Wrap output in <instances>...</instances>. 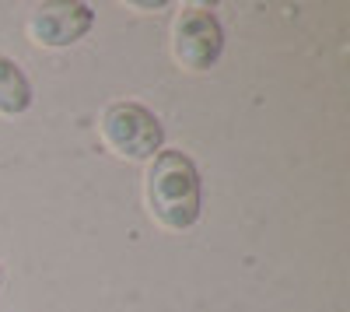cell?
Returning a JSON list of instances; mask_svg holds the SVG:
<instances>
[{
  "label": "cell",
  "mask_w": 350,
  "mask_h": 312,
  "mask_svg": "<svg viewBox=\"0 0 350 312\" xmlns=\"http://www.w3.org/2000/svg\"><path fill=\"white\" fill-rule=\"evenodd\" d=\"M151 218L168 232H186L200 221L203 211V183L200 168L186 151H158L144 176Z\"/></svg>",
  "instance_id": "obj_1"
},
{
  "label": "cell",
  "mask_w": 350,
  "mask_h": 312,
  "mask_svg": "<svg viewBox=\"0 0 350 312\" xmlns=\"http://www.w3.org/2000/svg\"><path fill=\"white\" fill-rule=\"evenodd\" d=\"M102 140L112 155L130 161H148L165 144V127L148 105L140 102H112L102 112Z\"/></svg>",
  "instance_id": "obj_2"
},
{
  "label": "cell",
  "mask_w": 350,
  "mask_h": 312,
  "mask_svg": "<svg viewBox=\"0 0 350 312\" xmlns=\"http://www.w3.org/2000/svg\"><path fill=\"white\" fill-rule=\"evenodd\" d=\"M224 53V28L203 4H186L172 25V56L186 70H211Z\"/></svg>",
  "instance_id": "obj_3"
},
{
  "label": "cell",
  "mask_w": 350,
  "mask_h": 312,
  "mask_svg": "<svg viewBox=\"0 0 350 312\" xmlns=\"http://www.w3.org/2000/svg\"><path fill=\"white\" fill-rule=\"evenodd\" d=\"M95 25V11L88 4H39L28 14V36L46 49H67L81 42Z\"/></svg>",
  "instance_id": "obj_4"
},
{
  "label": "cell",
  "mask_w": 350,
  "mask_h": 312,
  "mask_svg": "<svg viewBox=\"0 0 350 312\" xmlns=\"http://www.w3.org/2000/svg\"><path fill=\"white\" fill-rule=\"evenodd\" d=\"M28 105H32V81L11 56L0 53V116H21Z\"/></svg>",
  "instance_id": "obj_5"
},
{
  "label": "cell",
  "mask_w": 350,
  "mask_h": 312,
  "mask_svg": "<svg viewBox=\"0 0 350 312\" xmlns=\"http://www.w3.org/2000/svg\"><path fill=\"white\" fill-rule=\"evenodd\" d=\"M0 277H4V274H0Z\"/></svg>",
  "instance_id": "obj_6"
}]
</instances>
